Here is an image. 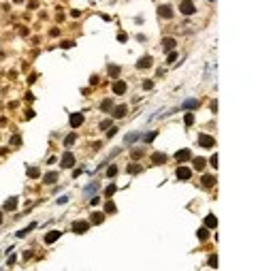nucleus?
Here are the masks:
<instances>
[{
  "label": "nucleus",
  "mask_w": 273,
  "mask_h": 271,
  "mask_svg": "<svg viewBox=\"0 0 273 271\" xmlns=\"http://www.w3.org/2000/svg\"><path fill=\"white\" fill-rule=\"evenodd\" d=\"M162 45L167 47V49H173V47H175V41H173V39H164V43H162Z\"/></svg>",
  "instance_id": "obj_21"
},
{
  "label": "nucleus",
  "mask_w": 273,
  "mask_h": 271,
  "mask_svg": "<svg viewBox=\"0 0 273 271\" xmlns=\"http://www.w3.org/2000/svg\"><path fill=\"white\" fill-rule=\"evenodd\" d=\"M194 167H196V169H203V167H205V160H203V158H194Z\"/></svg>",
  "instance_id": "obj_23"
},
{
  "label": "nucleus",
  "mask_w": 273,
  "mask_h": 271,
  "mask_svg": "<svg viewBox=\"0 0 273 271\" xmlns=\"http://www.w3.org/2000/svg\"><path fill=\"white\" fill-rule=\"evenodd\" d=\"M109 126H111V120H105V122L100 124V128H102V130H105V128H109Z\"/></svg>",
  "instance_id": "obj_33"
},
{
  "label": "nucleus",
  "mask_w": 273,
  "mask_h": 271,
  "mask_svg": "<svg viewBox=\"0 0 273 271\" xmlns=\"http://www.w3.org/2000/svg\"><path fill=\"white\" fill-rule=\"evenodd\" d=\"M113 115H115V118H122V115H126V107H117V109L113 111Z\"/></svg>",
  "instance_id": "obj_19"
},
{
  "label": "nucleus",
  "mask_w": 273,
  "mask_h": 271,
  "mask_svg": "<svg viewBox=\"0 0 273 271\" xmlns=\"http://www.w3.org/2000/svg\"><path fill=\"white\" fill-rule=\"evenodd\" d=\"M198 143H201L203 147H211V145H213V139H211L209 135H201L198 137Z\"/></svg>",
  "instance_id": "obj_5"
},
{
  "label": "nucleus",
  "mask_w": 273,
  "mask_h": 271,
  "mask_svg": "<svg viewBox=\"0 0 273 271\" xmlns=\"http://www.w3.org/2000/svg\"><path fill=\"white\" fill-rule=\"evenodd\" d=\"M190 175H192V171H190L188 167H179V169H177V177H179V180H190Z\"/></svg>",
  "instance_id": "obj_4"
},
{
  "label": "nucleus",
  "mask_w": 273,
  "mask_h": 271,
  "mask_svg": "<svg viewBox=\"0 0 273 271\" xmlns=\"http://www.w3.org/2000/svg\"><path fill=\"white\" fill-rule=\"evenodd\" d=\"M117 73H120V68H117V66H109V75H111V77H115Z\"/></svg>",
  "instance_id": "obj_28"
},
{
  "label": "nucleus",
  "mask_w": 273,
  "mask_h": 271,
  "mask_svg": "<svg viewBox=\"0 0 273 271\" xmlns=\"http://www.w3.org/2000/svg\"><path fill=\"white\" fill-rule=\"evenodd\" d=\"M102 109H111V100H105L102 103Z\"/></svg>",
  "instance_id": "obj_37"
},
{
  "label": "nucleus",
  "mask_w": 273,
  "mask_h": 271,
  "mask_svg": "<svg viewBox=\"0 0 273 271\" xmlns=\"http://www.w3.org/2000/svg\"><path fill=\"white\" fill-rule=\"evenodd\" d=\"M56 180H58V175H56V173H49V175L45 177V181H47V184H51V181H56Z\"/></svg>",
  "instance_id": "obj_27"
},
{
  "label": "nucleus",
  "mask_w": 273,
  "mask_h": 271,
  "mask_svg": "<svg viewBox=\"0 0 273 271\" xmlns=\"http://www.w3.org/2000/svg\"><path fill=\"white\" fill-rule=\"evenodd\" d=\"M73 165H75V156H73L71 152H66L64 158H62V169H68V167H73Z\"/></svg>",
  "instance_id": "obj_2"
},
{
  "label": "nucleus",
  "mask_w": 273,
  "mask_h": 271,
  "mask_svg": "<svg viewBox=\"0 0 273 271\" xmlns=\"http://www.w3.org/2000/svg\"><path fill=\"white\" fill-rule=\"evenodd\" d=\"M158 15H160V17H164V19L173 17V6H171V4H162V6L158 9Z\"/></svg>",
  "instance_id": "obj_1"
},
{
  "label": "nucleus",
  "mask_w": 273,
  "mask_h": 271,
  "mask_svg": "<svg viewBox=\"0 0 273 271\" xmlns=\"http://www.w3.org/2000/svg\"><path fill=\"white\" fill-rule=\"evenodd\" d=\"M58 237H60V233H58V230H51V233H47V235H45V243H53Z\"/></svg>",
  "instance_id": "obj_10"
},
{
  "label": "nucleus",
  "mask_w": 273,
  "mask_h": 271,
  "mask_svg": "<svg viewBox=\"0 0 273 271\" xmlns=\"http://www.w3.org/2000/svg\"><path fill=\"white\" fill-rule=\"evenodd\" d=\"M73 230L75 233H86L88 230V222H75L73 224Z\"/></svg>",
  "instance_id": "obj_9"
},
{
  "label": "nucleus",
  "mask_w": 273,
  "mask_h": 271,
  "mask_svg": "<svg viewBox=\"0 0 273 271\" xmlns=\"http://www.w3.org/2000/svg\"><path fill=\"white\" fill-rule=\"evenodd\" d=\"M152 86H154L152 81H145V83H143V88H145V90H152Z\"/></svg>",
  "instance_id": "obj_36"
},
{
  "label": "nucleus",
  "mask_w": 273,
  "mask_h": 271,
  "mask_svg": "<svg viewBox=\"0 0 273 271\" xmlns=\"http://www.w3.org/2000/svg\"><path fill=\"white\" fill-rule=\"evenodd\" d=\"M73 141H75V135H71V137H66V139H64V143H66V145H71Z\"/></svg>",
  "instance_id": "obj_34"
},
{
  "label": "nucleus",
  "mask_w": 273,
  "mask_h": 271,
  "mask_svg": "<svg viewBox=\"0 0 273 271\" xmlns=\"http://www.w3.org/2000/svg\"><path fill=\"white\" fill-rule=\"evenodd\" d=\"M0 222H2V214H0Z\"/></svg>",
  "instance_id": "obj_38"
},
{
  "label": "nucleus",
  "mask_w": 273,
  "mask_h": 271,
  "mask_svg": "<svg viewBox=\"0 0 273 271\" xmlns=\"http://www.w3.org/2000/svg\"><path fill=\"white\" fill-rule=\"evenodd\" d=\"M209 265H211V267H216V265H218V258H216V256H211V258H209Z\"/></svg>",
  "instance_id": "obj_35"
},
{
  "label": "nucleus",
  "mask_w": 273,
  "mask_h": 271,
  "mask_svg": "<svg viewBox=\"0 0 273 271\" xmlns=\"http://www.w3.org/2000/svg\"><path fill=\"white\" fill-rule=\"evenodd\" d=\"M128 173H133V175H135V173H141V167H139V165H130V167H128Z\"/></svg>",
  "instance_id": "obj_20"
},
{
  "label": "nucleus",
  "mask_w": 273,
  "mask_h": 271,
  "mask_svg": "<svg viewBox=\"0 0 273 271\" xmlns=\"http://www.w3.org/2000/svg\"><path fill=\"white\" fill-rule=\"evenodd\" d=\"M28 175H30V177H39V169H30Z\"/></svg>",
  "instance_id": "obj_31"
},
{
  "label": "nucleus",
  "mask_w": 273,
  "mask_h": 271,
  "mask_svg": "<svg viewBox=\"0 0 273 271\" xmlns=\"http://www.w3.org/2000/svg\"><path fill=\"white\" fill-rule=\"evenodd\" d=\"M15 207H17V199H15V196H11V199H9V201L4 203V209H9V211H13Z\"/></svg>",
  "instance_id": "obj_11"
},
{
  "label": "nucleus",
  "mask_w": 273,
  "mask_h": 271,
  "mask_svg": "<svg viewBox=\"0 0 273 271\" xmlns=\"http://www.w3.org/2000/svg\"><path fill=\"white\" fill-rule=\"evenodd\" d=\"M211 2H213V0H211Z\"/></svg>",
  "instance_id": "obj_39"
},
{
  "label": "nucleus",
  "mask_w": 273,
  "mask_h": 271,
  "mask_svg": "<svg viewBox=\"0 0 273 271\" xmlns=\"http://www.w3.org/2000/svg\"><path fill=\"white\" fill-rule=\"evenodd\" d=\"M190 156H192V154H190V149H179V152L175 154V158H177L179 162H183V160H188Z\"/></svg>",
  "instance_id": "obj_7"
},
{
  "label": "nucleus",
  "mask_w": 273,
  "mask_h": 271,
  "mask_svg": "<svg viewBox=\"0 0 273 271\" xmlns=\"http://www.w3.org/2000/svg\"><path fill=\"white\" fill-rule=\"evenodd\" d=\"M149 64H152V58H149V56H147V58H143V60H139V62H136V66H139V68H147V66H149Z\"/></svg>",
  "instance_id": "obj_13"
},
{
  "label": "nucleus",
  "mask_w": 273,
  "mask_h": 271,
  "mask_svg": "<svg viewBox=\"0 0 273 271\" xmlns=\"http://www.w3.org/2000/svg\"><path fill=\"white\" fill-rule=\"evenodd\" d=\"M183 107H186V109H188V107H190V109H196V107H198V100H194V98H192V100H186Z\"/></svg>",
  "instance_id": "obj_18"
},
{
  "label": "nucleus",
  "mask_w": 273,
  "mask_h": 271,
  "mask_svg": "<svg viewBox=\"0 0 273 271\" xmlns=\"http://www.w3.org/2000/svg\"><path fill=\"white\" fill-rule=\"evenodd\" d=\"M135 139H139V133H130V135L126 137V143H133Z\"/></svg>",
  "instance_id": "obj_26"
},
{
  "label": "nucleus",
  "mask_w": 273,
  "mask_h": 271,
  "mask_svg": "<svg viewBox=\"0 0 273 271\" xmlns=\"http://www.w3.org/2000/svg\"><path fill=\"white\" fill-rule=\"evenodd\" d=\"M90 220H92V222H94V224H100V222H102V220H105V216H102V214H98V211H96V214H92V216H90Z\"/></svg>",
  "instance_id": "obj_14"
},
{
  "label": "nucleus",
  "mask_w": 273,
  "mask_h": 271,
  "mask_svg": "<svg viewBox=\"0 0 273 271\" xmlns=\"http://www.w3.org/2000/svg\"><path fill=\"white\" fill-rule=\"evenodd\" d=\"M194 11H196V9H194V4H192L190 0H183L182 2V13L183 15H192Z\"/></svg>",
  "instance_id": "obj_3"
},
{
  "label": "nucleus",
  "mask_w": 273,
  "mask_h": 271,
  "mask_svg": "<svg viewBox=\"0 0 273 271\" xmlns=\"http://www.w3.org/2000/svg\"><path fill=\"white\" fill-rule=\"evenodd\" d=\"M115 190H117V188H115L113 184H111V186H107V190H105V196H111V194H113Z\"/></svg>",
  "instance_id": "obj_25"
},
{
  "label": "nucleus",
  "mask_w": 273,
  "mask_h": 271,
  "mask_svg": "<svg viewBox=\"0 0 273 271\" xmlns=\"http://www.w3.org/2000/svg\"><path fill=\"white\" fill-rule=\"evenodd\" d=\"M107 211H109V214H113V211H115V205H113V203H111V201H109V203H107Z\"/></svg>",
  "instance_id": "obj_32"
},
{
  "label": "nucleus",
  "mask_w": 273,
  "mask_h": 271,
  "mask_svg": "<svg viewBox=\"0 0 273 271\" xmlns=\"http://www.w3.org/2000/svg\"><path fill=\"white\" fill-rule=\"evenodd\" d=\"M81 122H83V115H81V113H75V115H71V126H73V128L81 126Z\"/></svg>",
  "instance_id": "obj_6"
},
{
  "label": "nucleus",
  "mask_w": 273,
  "mask_h": 271,
  "mask_svg": "<svg viewBox=\"0 0 273 271\" xmlns=\"http://www.w3.org/2000/svg\"><path fill=\"white\" fill-rule=\"evenodd\" d=\"M192 122H194V115H192V113H188V115H186V124H188V126H190V124H192Z\"/></svg>",
  "instance_id": "obj_30"
},
{
  "label": "nucleus",
  "mask_w": 273,
  "mask_h": 271,
  "mask_svg": "<svg viewBox=\"0 0 273 271\" xmlns=\"http://www.w3.org/2000/svg\"><path fill=\"white\" fill-rule=\"evenodd\" d=\"M205 224H207V226H211V228H213V226H216V216H213V214H209V216L205 218Z\"/></svg>",
  "instance_id": "obj_17"
},
{
  "label": "nucleus",
  "mask_w": 273,
  "mask_h": 271,
  "mask_svg": "<svg viewBox=\"0 0 273 271\" xmlns=\"http://www.w3.org/2000/svg\"><path fill=\"white\" fill-rule=\"evenodd\" d=\"M198 239H201V241L209 239V230H207V228H198Z\"/></svg>",
  "instance_id": "obj_16"
},
{
  "label": "nucleus",
  "mask_w": 273,
  "mask_h": 271,
  "mask_svg": "<svg viewBox=\"0 0 273 271\" xmlns=\"http://www.w3.org/2000/svg\"><path fill=\"white\" fill-rule=\"evenodd\" d=\"M156 135H158V133H156V130H154V133H147V135H145V139H143V141H145V143H149V141H154V139H156Z\"/></svg>",
  "instance_id": "obj_22"
},
{
  "label": "nucleus",
  "mask_w": 273,
  "mask_h": 271,
  "mask_svg": "<svg viewBox=\"0 0 273 271\" xmlns=\"http://www.w3.org/2000/svg\"><path fill=\"white\" fill-rule=\"evenodd\" d=\"M152 160H154L156 165H162V162L167 160V156H164V154H154V156H152Z\"/></svg>",
  "instance_id": "obj_15"
},
{
  "label": "nucleus",
  "mask_w": 273,
  "mask_h": 271,
  "mask_svg": "<svg viewBox=\"0 0 273 271\" xmlns=\"http://www.w3.org/2000/svg\"><path fill=\"white\" fill-rule=\"evenodd\" d=\"M94 190H96V184H90V188L86 190V194H88V196H92V194H94Z\"/></svg>",
  "instance_id": "obj_29"
},
{
  "label": "nucleus",
  "mask_w": 273,
  "mask_h": 271,
  "mask_svg": "<svg viewBox=\"0 0 273 271\" xmlns=\"http://www.w3.org/2000/svg\"><path fill=\"white\" fill-rule=\"evenodd\" d=\"M113 92H115V94H124V92H126V83H124V81H115V83H113Z\"/></svg>",
  "instance_id": "obj_8"
},
{
  "label": "nucleus",
  "mask_w": 273,
  "mask_h": 271,
  "mask_svg": "<svg viewBox=\"0 0 273 271\" xmlns=\"http://www.w3.org/2000/svg\"><path fill=\"white\" fill-rule=\"evenodd\" d=\"M107 175H109V177H115V175H117V167H115V165H113V167H109Z\"/></svg>",
  "instance_id": "obj_24"
},
{
  "label": "nucleus",
  "mask_w": 273,
  "mask_h": 271,
  "mask_svg": "<svg viewBox=\"0 0 273 271\" xmlns=\"http://www.w3.org/2000/svg\"><path fill=\"white\" fill-rule=\"evenodd\" d=\"M216 184V177H211V175H203V186L205 188H211Z\"/></svg>",
  "instance_id": "obj_12"
}]
</instances>
